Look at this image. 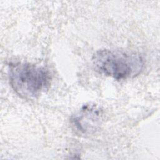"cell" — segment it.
Returning a JSON list of instances; mask_svg holds the SVG:
<instances>
[{"instance_id":"3","label":"cell","mask_w":160,"mask_h":160,"mask_svg":"<svg viewBox=\"0 0 160 160\" xmlns=\"http://www.w3.org/2000/svg\"><path fill=\"white\" fill-rule=\"evenodd\" d=\"M103 121V111L95 104L83 106L71 118V123L76 132L89 135L99 128Z\"/></svg>"},{"instance_id":"1","label":"cell","mask_w":160,"mask_h":160,"mask_svg":"<svg viewBox=\"0 0 160 160\" xmlns=\"http://www.w3.org/2000/svg\"><path fill=\"white\" fill-rule=\"evenodd\" d=\"M92 60L96 71L116 80L132 78L144 67L143 59L139 54L119 50H99Z\"/></svg>"},{"instance_id":"2","label":"cell","mask_w":160,"mask_h":160,"mask_svg":"<svg viewBox=\"0 0 160 160\" xmlns=\"http://www.w3.org/2000/svg\"><path fill=\"white\" fill-rule=\"evenodd\" d=\"M9 83L21 98L31 100L38 97L50 84L51 75L46 68L26 62L11 64Z\"/></svg>"}]
</instances>
